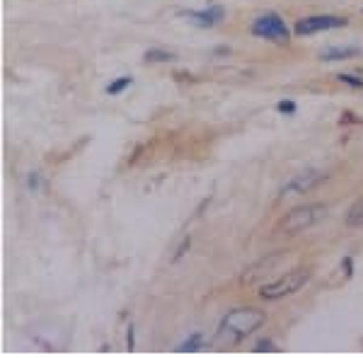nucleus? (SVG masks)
<instances>
[{
  "label": "nucleus",
  "mask_w": 363,
  "mask_h": 358,
  "mask_svg": "<svg viewBox=\"0 0 363 358\" xmlns=\"http://www.w3.org/2000/svg\"><path fill=\"white\" fill-rule=\"evenodd\" d=\"M349 25V17L344 15H308L294 25L296 37H313V34L332 32V29H342Z\"/></svg>",
  "instance_id": "423d86ee"
},
{
  "label": "nucleus",
  "mask_w": 363,
  "mask_h": 358,
  "mask_svg": "<svg viewBox=\"0 0 363 358\" xmlns=\"http://www.w3.org/2000/svg\"><path fill=\"white\" fill-rule=\"evenodd\" d=\"M310 281V269L308 267H298L291 269V272L277 276V279L267 281V284L257 286V298L259 301H284V298L294 296V293L306 289V284Z\"/></svg>",
  "instance_id": "7ed1b4c3"
},
{
  "label": "nucleus",
  "mask_w": 363,
  "mask_h": 358,
  "mask_svg": "<svg viewBox=\"0 0 363 358\" xmlns=\"http://www.w3.org/2000/svg\"><path fill=\"white\" fill-rule=\"evenodd\" d=\"M39 179H42V177H39V172H32V174H29V177H27V186H29V189L37 191V189H39Z\"/></svg>",
  "instance_id": "6ab92c4d"
},
{
  "label": "nucleus",
  "mask_w": 363,
  "mask_h": 358,
  "mask_svg": "<svg viewBox=\"0 0 363 358\" xmlns=\"http://www.w3.org/2000/svg\"><path fill=\"white\" fill-rule=\"evenodd\" d=\"M267 322V313L252 305H242V308H233L223 315V320L218 322L216 337L220 339L225 346H238L245 339L252 337L255 332H259Z\"/></svg>",
  "instance_id": "f257e3e1"
},
{
  "label": "nucleus",
  "mask_w": 363,
  "mask_h": 358,
  "mask_svg": "<svg viewBox=\"0 0 363 358\" xmlns=\"http://www.w3.org/2000/svg\"><path fill=\"white\" fill-rule=\"evenodd\" d=\"M339 83H344L347 87H354V90H363V78L361 75H354V73H339L337 75Z\"/></svg>",
  "instance_id": "ddd939ff"
},
{
  "label": "nucleus",
  "mask_w": 363,
  "mask_h": 358,
  "mask_svg": "<svg viewBox=\"0 0 363 358\" xmlns=\"http://www.w3.org/2000/svg\"><path fill=\"white\" fill-rule=\"evenodd\" d=\"M344 223H347L349 228H363V198H359V201L347 211Z\"/></svg>",
  "instance_id": "9b49d317"
},
{
  "label": "nucleus",
  "mask_w": 363,
  "mask_h": 358,
  "mask_svg": "<svg viewBox=\"0 0 363 358\" xmlns=\"http://www.w3.org/2000/svg\"><path fill=\"white\" fill-rule=\"evenodd\" d=\"M277 351H279V346L267 337L255 344V354H277Z\"/></svg>",
  "instance_id": "4468645a"
},
{
  "label": "nucleus",
  "mask_w": 363,
  "mask_h": 358,
  "mask_svg": "<svg viewBox=\"0 0 363 358\" xmlns=\"http://www.w3.org/2000/svg\"><path fill=\"white\" fill-rule=\"evenodd\" d=\"M342 272H344L347 279L354 276V259H351V257H344V259H342Z\"/></svg>",
  "instance_id": "a211bd4d"
},
{
  "label": "nucleus",
  "mask_w": 363,
  "mask_h": 358,
  "mask_svg": "<svg viewBox=\"0 0 363 358\" xmlns=\"http://www.w3.org/2000/svg\"><path fill=\"white\" fill-rule=\"evenodd\" d=\"M277 111H279V114H284V116H291V114H296V111H298V104L294 102V99H281V102L277 104Z\"/></svg>",
  "instance_id": "dca6fc26"
},
{
  "label": "nucleus",
  "mask_w": 363,
  "mask_h": 358,
  "mask_svg": "<svg viewBox=\"0 0 363 358\" xmlns=\"http://www.w3.org/2000/svg\"><path fill=\"white\" fill-rule=\"evenodd\" d=\"M182 17L191 20V25H196L201 29H211V27L220 25V22L225 20V8H220V5H211V8H203V10H184Z\"/></svg>",
  "instance_id": "0eeeda50"
},
{
  "label": "nucleus",
  "mask_w": 363,
  "mask_h": 358,
  "mask_svg": "<svg viewBox=\"0 0 363 358\" xmlns=\"http://www.w3.org/2000/svg\"><path fill=\"white\" fill-rule=\"evenodd\" d=\"M250 34L257 39H264V42L274 46L286 49V46L291 44V37H294V27H289V22L279 13H267V15H259L257 20H252Z\"/></svg>",
  "instance_id": "20e7f679"
},
{
  "label": "nucleus",
  "mask_w": 363,
  "mask_h": 358,
  "mask_svg": "<svg viewBox=\"0 0 363 358\" xmlns=\"http://www.w3.org/2000/svg\"><path fill=\"white\" fill-rule=\"evenodd\" d=\"M199 349H203V334L201 332H194L186 337V342H182L177 349V354H196Z\"/></svg>",
  "instance_id": "9d476101"
},
{
  "label": "nucleus",
  "mask_w": 363,
  "mask_h": 358,
  "mask_svg": "<svg viewBox=\"0 0 363 358\" xmlns=\"http://www.w3.org/2000/svg\"><path fill=\"white\" fill-rule=\"evenodd\" d=\"M136 349V327L128 325L126 327V351H133Z\"/></svg>",
  "instance_id": "f3484780"
},
{
  "label": "nucleus",
  "mask_w": 363,
  "mask_h": 358,
  "mask_svg": "<svg viewBox=\"0 0 363 358\" xmlns=\"http://www.w3.org/2000/svg\"><path fill=\"white\" fill-rule=\"evenodd\" d=\"M327 179H330V172L318 169V167H308V169H303V172H298L296 177H291L284 186H281L279 198L284 201V198H289V196H303V194H308V191L322 186Z\"/></svg>",
  "instance_id": "39448f33"
},
{
  "label": "nucleus",
  "mask_w": 363,
  "mask_h": 358,
  "mask_svg": "<svg viewBox=\"0 0 363 358\" xmlns=\"http://www.w3.org/2000/svg\"><path fill=\"white\" fill-rule=\"evenodd\" d=\"M330 203H322V201H315V203H303V206H296L291 208L284 218L279 220L277 230L281 235H301L315 228L318 223H322L330 216Z\"/></svg>",
  "instance_id": "f03ea898"
},
{
  "label": "nucleus",
  "mask_w": 363,
  "mask_h": 358,
  "mask_svg": "<svg viewBox=\"0 0 363 358\" xmlns=\"http://www.w3.org/2000/svg\"><path fill=\"white\" fill-rule=\"evenodd\" d=\"M361 56L359 46H330L320 54L322 63H337V61H351V58Z\"/></svg>",
  "instance_id": "6e6552de"
},
{
  "label": "nucleus",
  "mask_w": 363,
  "mask_h": 358,
  "mask_svg": "<svg viewBox=\"0 0 363 358\" xmlns=\"http://www.w3.org/2000/svg\"><path fill=\"white\" fill-rule=\"evenodd\" d=\"M131 85H133V78H131V75H124V78H116V80H112V83L107 85V95H109V97H116V95H121L124 90H128Z\"/></svg>",
  "instance_id": "f8f14e48"
},
{
  "label": "nucleus",
  "mask_w": 363,
  "mask_h": 358,
  "mask_svg": "<svg viewBox=\"0 0 363 358\" xmlns=\"http://www.w3.org/2000/svg\"><path fill=\"white\" fill-rule=\"evenodd\" d=\"M189 247H191V235H186L184 240H182V245L177 250H174V254H172V264H177L179 259H184V254L189 252Z\"/></svg>",
  "instance_id": "2eb2a0df"
},
{
  "label": "nucleus",
  "mask_w": 363,
  "mask_h": 358,
  "mask_svg": "<svg viewBox=\"0 0 363 358\" xmlns=\"http://www.w3.org/2000/svg\"><path fill=\"white\" fill-rule=\"evenodd\" d=\"M177 61V54L174 51H167V49H148L143 56V63H148V66H155V63H174Z\"/></svg>",
  "instance_id": "1a4fd4ad"
}]
</instances>
